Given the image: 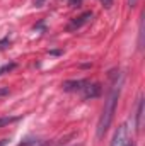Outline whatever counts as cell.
I'll list each match as a JSON object with an SVG mask.
<instances>
[{"mask_svg":"<svg viewBox=\"0 0 145 146\" xmlns=\"http://www.w3.org/2000/svg\"><path fill=\"white\" fill-rule=\"evenodd\" d=\"M118 97H119V85H114L109 97L106 99V104H104V109L103 114L99 117V124H97V138H103L108 131V127L111 126V121H113V115H114V110H116V104H118Z\"/></svg>","mask_w":145,"mask_h":146,"instance_id":"1","label":"cell"},{"mask_svg":"<svg viewBox=\"0 0 145 146\" xmlns=\"http://www.w3.org/2000/svg\"><path fill=\"white\" fill-rule=\"evenodd\" d=\"M137 2H138V0H128V3H130V5H132V7H133V5H135V3H137Z\"/></svg>","mask_w":145,"mask_h":146,"instance_id":"12","label":"cell"},{"mask_svg":"<svg viewBox=\"0 0 145 146\" xmlns=\"http://www.w3.org/2000/svg\"><path fill=\"white\" fill-rule=\"evenodd\" d=\"M12 121H15V117H3V119H0V126H5V124H10Z\"/></svg>","mask_w":145,"mask_h":146,"instance_id":"8","label":"cell"},{"mask_svg":"<svg viewBox=\"0 0 145 146\" xmlns=\"http://www.w3.org/2000/svg\"><path fill=\"white\" fill-rule=\"evenodd\" d=\"M87 80H68L63 83V90L65 92H80L82 87L85 85Z\"/></svg>","mask_w":145,"mask_h":146,"instance_id":"5","label":"cell"},{"mask_svg":"<svg viewBox=\"0 0 145 146\" xmlns=\"http://www.w3.org/2000/svg\"><path fill=\"white\" fill-rule=\"evenodd\" d=\"M101 2H103L104 7H111V3H113V0H101Z\"/></svg>","mask_w":145,"mask_h":146,"instance_id":"11","label":"cell"},{"mask_svg":"<svg viewBox=\"0 0 145 146\" xmlns=\"http://www.w3.org/2000/svg\"><path fill=\"white\" fill-rule=\"evenodd\" d=\"M142 114H144V100H140V104H138V112H137V129H140V126H142Z\"/></svg>","mask_w":145,"mask_h":146,"instance_id":"6","label":"cell"},{"mask_svg":"<svg viewBox=\"0 0 145 146\" xmlns=\"http://www.w3.org/2000/svg\"><path fill=\"white\" fill-rule=\"evenodd\" d=\"M46 0H33V3H34V7H41L43 3H44Z\"/></svg>","mask_w":145,"mask_h":146,"instance_id":"10","label":"cell"},{"mask_svg":"<svg viewBox=\"0 0 145 146\" xmlns=\"http://www.w3.org/2000/svg\"><path fill=\"white\" fill-rule=\"evenodd\" d=\"M80 92H82L84 99H96V97L101 95V85L99 83H89V82H85V85L82 87Z\"/></svg>","mask_w":145,"mask_h":146,"instance_id":"3","label":"cell"},{"mask_svg":"<svg viewBox=\"0 0 145 146\" xmlns=\"http://www.w3.org/2000/svg\"><path fill=\"white\" fill-rule=\"evenodd\" d=\"M126 141H128V127H126V124H121L116 129V133H114L109 146H125Z\"/></svg>","mask_w":145,"mask_h":146,"instance_id":"2","label":"cell"},{"mask_svg":"<svg viewBox=\"0 0 145 146\" xmlns=\"http://www.w3.org/2000/svg\"><path fill=\"white\" fill-rule=\"evenodd\" d=\"M14 68H15V65H14V63H9V65H3V66L0 68V75H2V73H5V72H10V70H14Z\"/></svg>","mask_w":145,"mask_h":146,"instance_id":"7","label":"cell"},{"mask_svg":"<svg viewBox=\"0 0 145 146\" xmlns=\"http://www.w3.org/2000/svg\"><path fill=\"white\" fill-rule=\"evenodd\" d=\"M82 3V0H68V5L70 7H79Z\"/></svg>","mask_w":145,"mask_h":146,"instance_id":"9","label":"cell"},{"mask_svg":"<svg viewBox=\"0 0 145 146\" xmlns=\"http://www.w3.org/2000/svg\"><path fill=\"white\" fill-rule=\"evenodd\" d=\"M125 146H135V143H126Z\"/></svg>","mask_w":145,"mask_h":146,"instance_id":"14","label":"cell"},{"mask_svg":"<svg viewBox=\"0 0 145 146\" xmlns=\"http://www.w3.org/2000/svg\"><path fill=\"white\" fill-rule=\"evenodd\" d=\"M43 146H48V145H43Z\"/></svg>","mask_w":145,"mask_h":146,"instance_id":"15","label":"cell"},{"mask_svg":"<svg viewBox=\"0 0 145 146\" xmlns=\"http://www.w3.org/2000/svg\"><path fill=\"white\" fill-rule=\"evenodd\" d=\"M92 19V12H85V14H82V15H79L77 19H73L72 22H70V26H68V31H75V29H80L82 26H85L89 21Z\"/></svg>","mask_w":145,"mask_h":146,"instance_id":"4","label":"cell"},{"mask_svg":"<svg viewBox=\"0 0 145 146\" xmlns=\"http://www.w3.org/2000/svg\"><path fill=\"white\" fill-rule=\"evenodd\" d=\"M7 145V139H0V146H5Z\"/></svg>","mask_w":145,"mask_h":146,"instance_id":"13","label":"cell"}]
</instances>
